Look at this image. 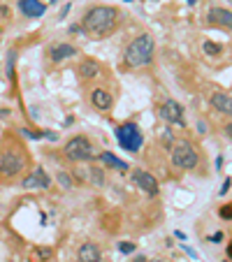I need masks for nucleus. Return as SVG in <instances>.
I'll list each match as a JSON object with an SVG mask.
<instances>
[{"label":"nucleus","mask_w":232,"mask_h":262,"mask_svg":"<svg viewBox=\"0 0 232 262\" xmlns=\"http://www.w3.org/2000/svg\"><path fill=\"white\" fill-rule=\"evenodd\" d=\"M91 102H93V107H98V109H109L112 107V93L109 91H104V89H93V93H91Z\"/></svg>","instance_id":"nucleus-15"},{"label":"nucleus","mask_w":232,"mask_h":262,"mask_svg":"<svg viewBox=\"0 0 232 262\" xmlns=\"http://www.w3.org/2000/svg\"><path fill=\"white\" fill-rule=\"evenodd\" d=\"M133 262H146V257H144V255H137Z\"/></svg>","instance_id":"nucleus-30"},{"label":"nucleus","mask_w":232,"mask_h":262,"mask_svg":"<svg viewBox=\"0 0 232 262\" xmlns=\"http://www.w3.org/2000/svg\"><path fill=\"white\" fill-rule=\"evenodd\" d=\"M116 19H119L116 7H93L81 19V30H86L89 35H95V37H107V35L114 33V28L119 24Z\"/></svg>","instance_id":"nucleus-1"},{"label":"nucleus","mask_w":232,"mask_h":262,"mask_svg":"<svg viewBox=\"0 0 232 262\" xmlns=\"http://www.w3.org/2000/svg\"><path fill=\"white\" fill-rule=\"evenodd\" d=\"M212 104L214 109H218L221 114H232V98L230 93H223V91H218V93L212 95Z\"/></svg>","instance_id":"nucleus-14"},{"label":"nucleus","mask_w":232,"mask_h":262,"mask_svg":"<svg viewBox=\"0 0 232 262\" xmlns=\"http://www.w3.org/2000/svg\"><path fill=\"white\" fill-rule=\"evenodd\" d=\"M89 177H91V181H93L95 186H98V188H100V186H102V183H104L102 169H100V167H91V174H89Z\"/></svg>","instance_id":"nucleus-19"},{"label":"nucleus","mask_w":232,"mask_h":262,"mask_svg":"<svg viewBox=\"0 0 232 262\" xmlns=\"http://www.w3.org/2000/svg\"><path fill=\"white\" fill-rule=\"evenodd\" d=\"M163 144H165V146H170V144H172V133H170V130H165V133H163Z\"/></svg>","instance_id":"nucleus-26"},{"label":"nucleus","mask_w":232,"mask_h":262,"mask_svg":"<svg viewBox=\"0 0 232 262\" xmlns=\"http://www.w3.org/2000/svg\"><path fill=\"white\" fill-rule=\"evenodd\" d=\"M172 163L179 169H195L200 163V156L191 142H179L172 146Z\"/></svg>","instance_id":"nucleus-4"},{"label":"nucleus","mask_w":232,"mask_h":262,"mask_svg":"<svg viewBox=\"0 0 232 262\" xmlns=\"http://www.w3.org/2000/svg\"><path fill=\"white\" fill-rule=\"evenodd\" d=\"M158 114L163 121H167V123H174V125H186V116H183V107L179 102H174V100H167V102L160 104Z\"/></svg>","instance_id":"nucleus-8"},{"label":"nucleus","mask_w":232,"mask_h":262,"mask_svg":"<svg viewBox=\"0 0 232 262\" xmlns=\"http://www.w3.org/2000/svg\"><path fill=\"white\" fill-rule=\"evenodd\" d=\"M35 257H37V260H42V262L51 260V248H37V251H35Z\"/></svg>","instance_id":"nucleus-21"},{"label":"nucleus","mask_w":232,"mask_h":262,"mask_svg":"<svg viewBox=\"0 0 232 262\" xmlns=\"http://www.w3.org/2000/svg\"><path fill=\"white\" fill-rule=\"evenodd\" d=\"M153 3H156V0H153ZM188 5H195V3H198V0H186Z\"/></svg>","instance_id":"nucleus-32"},{"label":"nucleus","mask_w":232,"mask_h":262,"mask_svg":"<svg viewBox=\"0 0 232 262\" xmlns=\"http://www.w3.org/2000/svg\"><path fill=\"white\" fill-rule=\"evenodd\" d=\"M74 56H77V49H74L72 45H56L54 49L49 51V58L54 60V63H63V60L74 58Z\"/></svg>","instance_id":"nucleus-13"},{"label":"nucleus","mask_w":232,"mask_h":262,"mask_svg":"<svg viewBox=\"0 0 232 262\" xmlns=\"http://www.w3.org/2000/svg\"><path fill=\"white\" fill-rule=\"evenodd\" d=\"M21 186H24L26 190H47L51 186V177L42 167H37L21 181Z\"/></svg>","instance_id":"nucleus-9"},{"label":"nucleus","mask_w":232,"mask_h":262,"mask_svg":"<svg viewBox=\"0 0 232 262\" xmlns=\"http://www.w3.org/2000/svg\"><path fill=\"white\" fill-rule=\"evenodd\" d=\"M100 160H102L107 167L116 169V172H128V163H125V160H121V158H116V156L109 154V151H104V154L100 156Z\"/></svg>","instance_id":"nucleus-16"},{"label":"nucleus","mask_w":232,"mask_h":262,"mask_svg":"<svg viewBox=\"0 0 232 262\" xmlns=\"http://www.w3.org/2000/svg\"><path fill=\"white\" fill-rule=\"evenodd\" d=\"M68 12H70V5H65L63 12H60V19H65V14H68Z\"/></svg>","instance_id":"nucleus-29"},{"label":"nucleus","mask_w":232,"mask_h":262,"mask_svg":"<svg viewBox=\"0 0 232 262\" xmlns=\"http://www.w3.org/2000/svg\"><path fill=\"white\" fill-rule=\"evenodd\" d=\"M202 51H204V54H207V56H221V54H223V47H218V45H214V42L204 40Z\"/></svg>","instance_id":"nucleus-18"},{"label":"nucleus","mask_w":232,"mask_h":262,"mask_svg":"<svg viewBox=\"0 0 232 262\" xmlns=\"http://www.w3.org/2000/svg\"><path fill=\"white\" fill-rule=\"evenodd\" d=\"M209 242H223V232H216V234H212V237H209Z\"/></svg>","instance_id":"nucleus-27"},{"label":"nucleus","mask_w":232,"mask_h":262,"mask_svg":"<svg viewBox=\"0 0 232 262\" xmlns=\"http://www.w3.org/2000/svg\"><path fill=\"white\" fill-rule=\"evenodd\" d=\"M58 181L60 183H63V188H72V181H70V179H68V174H58Z\"/></svg>","instance_id":"nucleus-23"},{"label":"nucleus","mask_w":232,"mask_h":262,"mask_svg":"<svg viewBox=\"0 0 232 262\" xmlns=\"http://www.w3.org/2000/svg\"><path fill=\"white\" fill-rule=\"evenodd\" d=\"M207 21L214 26H223V28H230L232 26V14L227 7H212L207 14Z\"/></svg>","instance_id":"nucleus-11"},{"label":"nucleus","mask_w":232,"mask_h":262,"mask_svg":"<svg viewBox=\"0 0 232 262\" xmlns=\"http://www.w3.org/2000/svg\"><path fill=\"white\" fill-rule=\"evenodd\" d=\"M77 260L79 262H100L102 260V253H100V248L95 246L93 242H86L79 246V251H77Z\"/></svg>","instance_id":"nucleus-12"},{"label":"nucleus","mask_w":232,"mask_h":262,"mask_svg":"<svg viewBox=\"0 0 232 262\" xmlns=\"http://www.w3.org/2000/svg\"><path fill=\"white\" fill-rule=\"evenodd\" d=\"M153 262H163V260H153Z\"/></svg>","instance_id":"nucleus-33"},{"label":"nucleus","mask_w":232,"mask_h":262,"mask_svg":"<svg viewBox=\"0 0 232 262\" xmlns=\"http://www.w3.org/2000/svg\"><path fill=\"white\" fill-rule=\"evenodd\" d=\"M130 181H133L142 193L151 195V198L158 195V181H156V177L149 174L146 169H133V172H130Z\"/></svg>","instance_id":"nucleus-7"},{"label":"nucleus","mask_w":232,"mask_h":262,"mask_svg":"<svg viewBox=\"0 0 232 262\" xmlns=\"http://www.w3.org/2000/svg\"><path fill=\"white\" fill-rule=\"evenodd\" d=\"M14 58H16V51L12 49L10 54H7V77H10V79H14Z\"/></svg>","instance_id":"nucleus-20"},{"label":"nucleus","mask_w":232,"mask_h":262,"mask_svg":"<svg viewBox=\"0 0 232 262\" xmlns=\"http://www.w3.org/2000/svg\"><path fill=\"white\" fill-rule=\"evenodd\" d=\"M100 74V65L95 63V60H84V63L79 65V77L81 79H95Z\"/></svg>","instance_id":"nucleus-17"},{"label":"nucleus","mask_w":232,"mask_h":262,"mask_svg":"<svg viewBox=\"0 0 232 262\" xmlns=\"http://www.w3.org/2000/svg\"><path fill=\"white\" fill-rule=\"evenodd\" d=\"M153 49H156V42L149 33H142L137 35L128 47H125V54H123V60L128 68H144V65L151 63L153 58Z\"/></svg>","instance_id":"nucleus-2"},{"label":"nucleus","mask_w":232,"mask_h":262,"mask_svg":"<svg viewBox=\"0 0 232 262\" xmlns=\"http://www.w3.org/2000/svg\"><path fill=\"white\" fill-rule=\"evenodd\" d=\"M45 5H56V0H42Z\"/></svg>","instance_id":"nucleus-31"},{"label":"nucleus","mask_w":232,"mask_h":262,"mask_svg":"<svg viewBox=\"0 0 232 262\" xmlns=\"http://www.w3.org/2000/svg\"><path fill=\"white\" fill-rule=\"evenodd\" d=\"M230 179H225V181H223V186H221V190H218V195H221V198H223V195H227V190H230Z\"/></svg>","instance_id":"nucleus-25"},{"label":"nucleus","mask_w":232,"mask_h":262,"mask_svg":"<svg viewBox=\"0 0 232 262\" xmlns=\"http://www.w3.org/2000/svg\"><path fill=\"white\" fill-rule=\"evenodd\" d=\"M221 218H225V221H230V218H232V209H230V204H225V207L221 209Z\"/></svg>","instance_id":"nucleus-24"},{"label":"nucleus","mask_w":232,"mask_h":262,"mask_svg":"<svg viewBox=\"0 0 232 262\" xmlns=\"http://www.w3.org/2000/svg\"><path fill=\"white\" fill-rule=\"evenodd\" d=\"M216 167L223 169V156H218V158H216Z\"/></svg>","instance_id":"nucleus-28"},{"label":"nucleus","mask_w":232,"mask_h":262,"mask_svg":"<svg viewBox=\"0 0 232 262\" xmlns=\"http://www.w3.org/2000/svg\"><path fill=\"white\" fill-rule=\"evenodd\" d=\"M24 156L16 151V148H7V151H3V156H0V174L5 179H12L16 177V174L24 169Z\"/></svg>","instance_id":"nucleus-6"},{"label":"nucleus","mask_w":232,"mask_h":262,"mask_svg":"<svg viewBox=\"0 0 232 262\" xmlns=\"http://www.w3.org/2000/svg\"><path fill=\"white\" fill-rule=\"evenodd\" d=\"M65 156L74 163H86V160L93 158V146L86 137H72L68 144H65Z\"/></svg>","instance_id":"nucleus-5"},{"label":"nucleus","mask_w":232,"mask_h":262,"mask_svg":"<svg viewBox=\"0 0 232 262\" xmlns=\"http://www.w3.org/2000/svg\"><path fill=\"white\" fill-rule=\"evenodd\" d=\"M119 251L123 253V255H128V253L135 251V244H133V242H121V244H119Z\"/></svg>","instance_id":"nucleus-22"},{"label":"nucleus","mask_w":232,"mask_h":262,"mask_svg":"<svg viewBox=\"0 0 232 262\" xmlns=\"http://www.w3.org/2000/svg\"><path fill=\"white\" fill-rule=\"evenodd\" d=\"M19 12L26 19H40V16H45L47 5L42 0H19Z\"/></svg>","instance_id":"nucleus-10"},{"label":"nucleus","mask_w":232,"mask_h":262,"mask_svg":"<svg viewBox=\"0 0 232 262\" xmlns=\"http://www.w3.org/2000/svg\"><path fill=\"white\" fill-rule=\"evenodd\" d=\"M116 142H119V146L123 148V151L137 154L144 144V135L137 123H130L128 121V123H121L119 128H116Z\"/></svg>","instance_id":"nucleus-3"},{"label":"nucleus","mask_w":232,"mask_h":262,"mask_svg":"<svg viewBox=\"0 0 232 262\" xmlns=\"http://www.w3.org/2000/svg\"><path fill=\"white\" fill-rule=\"evenodd\" d=\"M225 262H227V260H225Z\"/></svg>","instance_id":"nucleus-35"},{"label":"nucleus","mask_w":232,"mask_h":262,"mask_svg":"<svg viewBox=\"0 0 232 262\" xmlns=\"http://www.w3.org/2000/svg\"><path fill=\"white\" fill-rule=\"evenodd\" d=\"M125 3H133V0H125Z\"/></svg>","instance_id":"nucleus-34"}]
</instances>
